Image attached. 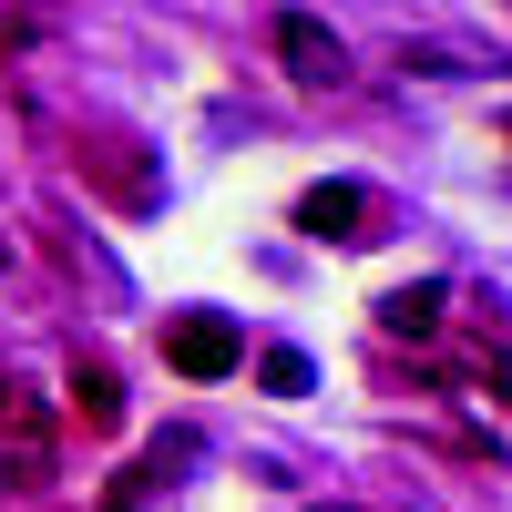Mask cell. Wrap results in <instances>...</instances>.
Segmentation results:
<instances>
[{
    "label": "cell",
    "mask_w": 512,
    "mask_h": 512,
    "mask_svg": "<svg viewBox=\"0 0 512 512\" xmlns=\"http://www.w3.org/2000/svg\"><path fill=\"white\" fill-rule=\"evenodd\" d=\"M62 482V420H52V400L31 390L21 369H0V492H52Z\"/></svg>",
    "instance_id": "1"
},
{
    "label": "cell",
    "mask_w": 512,
    "mask_h": 512,
    "mask_svg": "<svg viewBox=\"0 0 512 512\" xmlns=\"http://www.w3.org/2000/svg\"><path fill=\"white\" fill-rule=\"evenodd\" d=\"M277 62H287V82H308V93H338V82H349V41L318 11H277Z\"/></svg>",
    "instance_id": "2"
},
{
    "label": "cell",
    "mask_w": 512,
    "mask_h": 512,
    "mask_svg": "<svg viewBox=\"0 0 512 512\" xmlns=\"http://www.w3.org/2000/svg\"><path fill=\"white\" fill-rule=\"evenodd\" d=\"M164 359H175L185 379H226L246 349H236V328H226V318H175V328H164Z\"/></svg>",
    "instance_id": "3"
},
{
    "label": "cell",
    "mask_w": 512,
    "mask_h": 512,
    "mask_svg": "<svg viewBox=\"0 0 512 512\" xmlns=\"http://www.w3.org/2000/svg\"><path fill=\"white\" fill-rule=\"evenodd\" d=\"M297 226H308V236H338V246H359L369 195H359V185H308V195H297Z\"/></svg>",
    "instance_id": "4"
},
{
    "label": "cell",
    "mask_w": 512,
    "mask_h": 512,
    "mask_svg": "<svg viewBox=\"0 0 512 512\" xmlns=\"http://www.w3.org/2000/svg\"><path fill=\"white\" fill-rule=\"evenodd\" d=\"M72 410H82V431H93V441L123 431V379H113V359H72Z\"/></svg>",
    "instance_id": "5"
},
{
    "label": "cell",
    "mask_w": 512,
    "mask_h": 512,
    "mask_svg": "<svg viewBox=\"0 0 512 512\" xmlns=\"http://www.w3.org/2000/svg\"><path fill=\"white\" fill-rule=\"evenodd\" d=\"M441 308H451V287H441V277H420V287H390V297H379V328H390V338H431Z\"/></svg>",
    "instance_id": "6"
},
{
    "label": "cell",
    "mask_w": 512,
    "mask_h": 512,
    "mask_svg": "<svg viewBox=\"0 0 512 512\" xmlns=\"http://www.w3.org/2000/svg\"><path fill=\"white\" fill-rule=\"evenodd\" d=\"M267 390H287V400H297V390H308V359H297V349H277V359H267Z\"/></svg>",
    "instance_id": "7"
},
{
    "label": "cell",
    "mask_w": 512,
    "mask_h": 512,
    "mask_svg": "<svg viewBox=\"0 0 512 512\" xmlns=\"http://www.w3.org/2000/svg\"><path fill=\"white\" fill-rule=\"evenodd\" d=\"M31 31H41L31 11H0V52H11V41H31Z\"/></svg>",
    "instance_id": "8"
},
{
    "label": "cell",
    "mask_w": 512,
    "mask_h": 512,
    "mask_svg": "<svg viewBox=\"0 0 512 512\" xmlns=\"http://www.w3.org/2000/svg\"><path fill=\"white\" fill-rule=\"evenodd\" d=\"M308 512H369V502H308Z\"/></svg>",
    "instance_id": "9"
},
{
    "label": "cell",
    "mask_w": 512,
    "mask_h": 512,
    "mask_svg": "<svg viewBox=\"0 0 512 512\" xmlns=\"http://www.w3.org/2000/svg\"><path fill=\"white\" fill-rule=\"evenodd\" d=\"M0 267H11V246H0Z\"/></svg>",
    "instance_id": "10"
}]
</instances>
